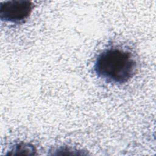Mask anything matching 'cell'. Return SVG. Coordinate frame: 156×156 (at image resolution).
Here are the masks:
<instances>
[{"instance_id":"6da1fadb","label":"cell","mask_w":156,"mask_h":156,"mask_svg":"<svg viewBox=\"0 0 156 156\" xmlns=\"http://www.w3.org/2000/svg\"><path fill=\"white\" fill-rule=\"evenodd\" d=\"M136 67V62L130 52L112 48L98 55L93 68L96 74L105 82L122 84L133 77Z\"/></svg>"},{"instance_id":"7a4b0ae2","label":"cell","mask_w":156,"mask_h":156,"mask_svg":"<svg viewBox=\"0 0 156 156\" xmlns=\"http://www.w3.org/2000/svg\"><path fill=\"white\" fill-rule=\"evenodd\" d=\"M34 5L32 2L24 0L4 1L0 4V18L2 21L20 24L30 15Z\"/></svg>"}]
</instances>
